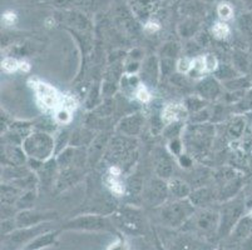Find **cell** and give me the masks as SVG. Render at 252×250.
Here are the masks:
<instances>
[{
  "mask_svg": "<svg viewBox=\"0 0 252 250\" xmlns=\"http://www.w3.org/2000/svg\"><path fill=\"white\" fill-rule=\"evenodd\" d=\"M212 33L217 39H224L230 34V28L224 23H216L212 28Z\"/></svg>",
  "mask_w": 252,
  "mask_h": 250,
  "instance_id": "obj_34",
  "label": "cell"
},
{
  "mask_svg": "<svg viewBox=\"0 0 252 250\" xmlns=\"http://www.w3.org/2000/svg\"><path fill=\"white\" fill-rule=\"evenodd\" d=\"M59 231H53V230H48L45 233L40 234L36 238H34L31 243L25 245L22 250H40L43 248L50 247V245L56 244L57 239H58Z\"/></svg>",
  "mask_w": 252,
  "mask_h": 250,
  "instance_id": "obj_17",
  "label": "cell"
},
{
  "mask_svg": "<svg viewBox=\"0 0 252 250\" xmlns=\"http://www.w3.org/2000/svg\"><path fill=\"white\" fill-rule=\"evenodd\" d=\"M57 213L48 210V212H39V210L25 209L22 210L15 215L14 220L17 228H29V226H36L44 224L47 222L56 219Z\"/></svg>",
  "mask_w": 252,
  "mask_h": 250,
  "instance_id": "obj_10",
  "label": "cell"
},
{
  "mask_svg": "<svg viewBox=\"0 0 252 250\" xmlns=\"http://www.w3.org/2000/svg\"><path fill=\"white\" fill-rule=\"evenodd\" d=\"M20 70H23V72H28L29 69H31V66H29L28 63H23V61H20Z\"/></svg>",
  "mask_w": 252,
  "mask_h": 250,
  "instance_id": "obj_47",
  "label": "cell"
},
{
  "mask_svg": "<svg viewBox=\"0 0 252 250\" xmlns=\"http://www.w3.org/2000/svg\"><path fill=\"white\" fill-rule=\"evenodd\" d=\"M197 91L202 99L212 100L221 95V85L215 78H208L198 84Z\"/></svg>",
  "mask_w": 252,
  "mask_h": 250,
  "instance_id": "obj_16",
  "label": "cell"
},
{
  "mask_svg": "<svg viewBox=\"0 0 252 250\" xmlns=\"http://www.w3.org/2000/svg\"><path fill=\"white\" fill-rule=\"evenodd\" d=\"M1 68L8 73H13V72H17L18 69L20 68V63L14 58H5L1 63Z\"/></svg>",
  "mask_w": 252,
  "mask_h": 250,
  "instance_id": "obj_35",
  "label": "cell"
},
{
  "mask_svg": "<svg viewBox=\"0 0 252 250\" xmlns=\"http://www.w3.org/2000/svg\"><path fill=\"white\" fill-rule=\"evenodd\" d=\"M23 149L32 159L45 162L56 151V141L45 132L32 133L23 140Z\"/></svg>",
  "mask_w": 252,
  "mask_h": 250,
  "instance_id": "obj_6",
  "label": "cell"
},
{
  "mask_svg": "<svg viewBox=\"0 0 252 250\" xmlns=\"http://www.w3.org/2000/svg\"><path fill=\"white\" fill-rule=\"evenodd\" d=\"M235 107L238 109L240 115L244 113H247V111H252V88L246 91L244 98L237 104H235Z\"/></svg>",
  "mask_w": 252,
  "mask_h": 250,
  "instance_id": "obj_29",
  "label": "cell"
},
{
  "mask_svg": "<svg viewBox=\"0 0 252 250\" xmlns=\"http://www.w3.org/2000/svg\"><path fill=\"white\" fill-rule=\"evenodd\" d=\"M156 173L163 180L173 175V164H172L171 159L167 157V154H163V157L158 159L157 165H156Z\"/></svg>",
  "mask_w": 252,
  "mask_h": 250,
  "instance_id": "obj_23",
  "label": "cell"
},
{
  "mask_svg": "<svg viewBox=\"0 0 252 250\" xmlns=\"http://www.w3.org/2000/svg\"><path fill=\"white\" fill-rule=\"evenodd\" d=\"M107 140H108V138L105 137L104 134H100L99 137L94 138V140L92 141L91 144V154L88 155L89 162L95 163L100 157H102L105 145H108Z\"/></svg>",
  "mask_w": 252,
  "mask_h": 250,
  "instance_id": "obj_21",
  "label": "cell"
},
{
  "mask_svg": "<svg viewBox=\"0 0 252 250\" xmlns=\"http://www.w3.org/2000/svg\"><path fill=\"white\" fill-rule=\"evenodd\" d=\"M114 110V103L112 102L111 99L105 100L104 104H100L99 107L95 109V114H97V116H108L111 115L112 111Z\"/></svg>",
  "mask_w": 252,
  "mask_h": 250,
  "instance_id": "obj_33",
  "label": "cell"
},
{
  "mask_svg": "<svg viewBox=\"0 0 252 250\" xmlns=\"http://www.w3.org/2000/svg\"><path fill=\"white\" fill-rule=\"evenodd\" d=\"M224 86L230 91H240V90H249L251 89V80L244 75H238L233 79L224 82Z\"/></svg>",
  "mask_w": 252,
  "mask_h": 250,
  "instance_id": "obj_25",
  "label": "cell"
},
{
  "mask_svg": "<svg viewBox=\"0 0 252 250\" xmlns=\"http://www.w3.org/2000/svg\"><path fill=\"white\" fill-rule=\"evenodd\" d=\"M180 164L182 165L183 168H191L192 167V164H193V163H192V159H191V157H189V155H181V158H180Z\"/></svg>",
  "mask_w": 252,
  "mask_h": 250,
  "instance_id": "obj_45",
  "label": "cell"
},
{
  "mask_svg": "<svg viewBox=\"0 0 252 250\" xmlns=\"http://www.w3.org/2000/svg\"><path fill=\"white\" fill-rule=\"evenodd\" d=\"M214 250H223V249H222V248H216V249H214Z\"/></svg>",
  "mask_w": 252,
  "mask_h": 250,
  "instance_id": "obj_48",
  "label": "cell"
},
{
  "mask_svg": "<svg viewBox=\"0 0 252 250\" xmlns=\"http://www.w3.org/2000/svg\"><path fill=\"white\" fill-rule=\"evenodd\" d=\"M183 149V145L182 143H181L180 139H177V138H172L171 141H169V150H171V153L173 155H182L181 154V151H182Z\"/></svg>",
  "mask_w": 252,
  "mask_h": 250,
  "instance_id": "obj_39",
  "label": "cell"
},
{
  "mask_svg": "<svg viewBox=\"0 0 252 250\" xmlns=\"http://www.w3.org/2000/svg\"><path fill=\"white\" fill-rule=\"evenodd\" d=\"M64 229L68 230H84V231H111L114 229V224L109 218L103 215L88 214L79 215L69 220Z\"/></svg>",
  "mask_w": 252,
  "mask_h": 250,
  "instance_id": "obj_9",
  "label": "cell"
},
{
  "mask_svg": "<svg viewBox=\"0 0 252 250\" xmlns=\"http://www.w3.org/2000/svg\"><path fill=\"white\" fill-rule=\"evenodd\" d=\"M207 72L206 70V64H205V58L203 56H196V58L192 60L191 69H189V75L191 78H200L202 77L203 73Z\"/></svg>",
  "mask_w": 252,
  "mask_h": 250,
  "instance_id": "obj_28",
  "label": "cell"
},
{
  "mask_svg": "<svg viewBox=\"0 0 252 250\" xmlns=\"http://www.w3.org/2000/svg\"><path fill=\"white\" fill-rule=\"evenodd\" d=\"M187 115V109L185 105L181 104H168L164 107L162 111V120L164 124H172L176 121H180Z\"/></svg>",
  "mask_w": 252,
  "mask_h": 250,
  "instance_id": "obj_18",
  "label": "cell"
},
{
  "mask_svg": "<svg viewBox=\"0 0 252 250\" xmlns=\"http://www.w3.org/2000/svg\"><path fill=\"white\" fill-rule=\"evenodd\" d=\"M220 213L210 208L196 210L194 214L187 220L181 230L191 233L212 243L215 238H219Z\"/></svg>",
  "mask_w": 252,
  "mask_h": 250,
  "instance_id": "obj_1",
  "label": "cell"
},
{
  "mask_svg": "<svg viewBox=\"0 0 252 250\" xmlns=\"http://www.w3.org/2000/svg\"><path fill=\"white\" fill-rule=\"evenodd\" d=\"M108 185L114 194H118L119 195V194H123V193H125V185H123L122 180L119 179V176H114L109 174Z\"/></svg>",
  "mask_w": 252,
  "mask_h": 250,
  "instance_id": "obj_31",
  "label": "cell"
},
{
  "mask_svg": "<svg viewBox=\"0 0 252 250\" xmlns=\"http://www.w3.org/2000/svg\"><path fill=\"white\" fill-rule=\"evenodd\" d=\"M219 14H220V17H221L223 20H228L232 18L233 10L228 4H221V5L219 6Z\"/></svg>",
  "mask_w": 252,
  "mask_h": 250,
  "instance_id": "obj_40",
  "label": "cell"
},
{
  "mask_svg": "<svg viewBox=\"0 0 252 250\" xmlns=\"http://www.w3.org/2000/svg\"><path fill=\"white\" fill-rule=\"evenodd\" d=\"M127 187L129 189L130 194H139L143 190V182L138 176H130L127 183Z\"/></svg>",
  "mask_w": 252,
  "mask_h": 250,
  "instance_id": "obj_32",
  "label": "cell"
},
{
  "mask_svg": "<svg viewBox=\"0 0 252 250\" xmlns=\"http://www.w3.org/2000/svg\"><path fill=\"white\" fill-rule=\"evenodd\" d=\"M189 199L196 208L205 209L216 200L217 194H215L214 190L210 189V188H198L191 193Z\"/></svg>",
  "mask_w": 252,
  "mask_h": 250,
  "instance_id": "obj_15",
  "label": "cell"
},
{
  "mask_svg": "<svg viewBox=\"0 0 252 250\" xmlns=\"http://www.w3.org/2000/svg\"><path fill=\"white\" fill-rule=\"evenodd\" d=\"M144 118L142 116V114H132V115L126 116L119 121L117 130H118L119 134L133 138L141 133Z\"/></svg>",
  "mask_w": 252,
  "mask_h": 250,
  "instance_id": "obj_13",
  "label": "cell"
},
{
  "mask_svg": "<svg viewBox=\"0 0 252 250\" xmlns=\"http://www.w3.org/2000/svg\"><path fill=\"white\" fill-rule=\"evenodd\" d=\"M191 65H192V60L189 58H183V59H180L177 63V69L178 72L181 73H187L189 74V69H191Z\"/></svg>",
  "mask_w": 252,
  "mask_h": 250,
  "instance_id": "obj_42",
  "label": "cell"
},
{
  "mask_svg": "<svg viewBox=\"0 0 252 250\" xmlns=\"http://www.w3.org/2000/svg\"><path fill=\"white\" fill-rule=\"evenodd\" d=\"M196 212V206L189 199H176L172 203L163 204L158 210V219L167 229H181Z\"/></svg>",
  "mask_w": 252,
  "mask_h": 250,
  "instance_id": "obj_2",
  "label": "cell"
},
{
  "mask_svg": "<svg viewBox=\"0 0 252 250\" xmlns=\"http://www.w3.org/2000/svg\"><path fill=\"white\" fill-rule=\"evenodd\" d=\"M233 59H235V66L241 70V72H246V69L249 68V61H247V58L245 56V54H236L233 55Z\"/></svg>",
  "mask_w": 252,
  "mask_h": 250,
  "instance_id": "obj_38",
  "label": "cell"
},
{
  "mask_svg": "<svg viewBox=\"0 0 252 250\" xmlns=\"http://www.w3.org/2000/svg\"><path fill=\"white\" fill-rule=\"evenodd\" d=\"M142 73L144 74V79H148L152 82L153 77L157 79V74H158V63L157 59L151 56L148 58L147 60L144 61L143 66H142Z\"/></svg>",
  "mask_w": 252,
  "mask_h": 250,
  "instance_id": "obj_27",
  "label": "cell"
},
{
  "mask_svg": "<svg viewBox=\"0 0 252 250\" xmlns=\"http://www.w3.org/2000/svg\"><path fill=\"white\" fill-rule=\"evenodd\" d=\"M169 188V194L173 195L175 199H189L191 195V188L186 182H183L182 179L173 178L169 180L168 183Z\"/></svg>",
  "mask_w": 252,
  "mask_h": 250,
  "instance_id": "obj_19",
  "label": "cell"
},
{
  "mask_svg": "<svg viewBox=\"0 0 252 250\" xmlns=\"http://www.w3.org/2000/svg\"><path fill=\"white\" fill-rule=\"evenodd\" d=\"M203 58H205L206 70H207V72H214V70H217V68H219L220 64L215 55L207 54V55H205Z\"/></svg>",
  "mask_w": 252,
  "mask_h": 250,
  "instance_id": "obj_37",
  "label": "cell"
},
{
  "mask_svg": "<svg viewBox=\"0 0 252 250\" xmlns=\"http://www.w3.org/2000/svg\"><path fill=\"white\" fill-rule=\"evenodd\" d=\"M136 96L138 98V100H141L142 103H147L151 100L150 91H148L147 86H144L143 84H142V85L138 88V90H137V93H136Z\"/></svg>",
  "mask_w": 252,
  "mask_h": 250,
  "instance_id": "obj_41",
  "label": "cell"
},
{
  "mask_svg": "<svg viewBox=\"0 0 252 250\" xmlns=\"http://www.w3.org/2000/svg\"><path fill=\"white\" fill-rule=\"evenodd\" d=\"M141 78L137 74H126L123 75L121 84H122V89L126 93H137L138 88L141 86Z\"/></svg>",
  "mask_w": 252,
  "mask_h": 250,
  "instance_id": "obj_26",
  "label": "cell"
},
{
  "mask_svg": "<svg viewBox=\"0 0 252 250\" xmlns=\"http://www.w3.org/2000/svg\"><path fill=\"white\" fill-rule=\"evenodd\" d=\"M20 194V189L15 185H3L1 187V201L3 205H13L17 204L19 198L22 195Z\"/></svg>",
  "mask_w": 252,
  "mask_h": 250,
  "instance_id": "obj_22",
  "label": "cell"
},
{
  "mask_svg": "<svg viewBox=\"0 0 252 250\" xmlns=\"http://www.w3.org/2000/svg\"><path fill=\"white\" fill-rule=\"evenodd\" d=\"M108 250H128V244L126 243L125 239L119 238L117 242H114L113 244L108 248Z\"/></svg>",
  "mask_w": 252,
  "mask_h": 250,
  "instance_id": "obj_44",
  "label": "cell"
},
{
  "mask_svg": "<svg viewBox=\"0 0 252 250\" xmlns=\"http://www.w3.org/2000/svg\"><path fill=\"white\" fill-rule=\"evenodd\" d=\"M245 129H246V120L244 116L238 114V115L233 116L228 123L227 133L232 139H240L245 134Z\"/></svg>",
  "mask_w": 252,
  "mask_h": 250,
  "instance_id": "obj_20",
  "label": "cell"
},
{
  "mask_svg": "<svg viewBox=\"0 0 252 250\" xmlns=\"http://www.w3.org/2000/svg\"><path fill=\"white\" fill-rule=\"evenodd\" d=\"M245 208H246V214L252 218V194L245 199Z\"/></svg>",
  "mask_w": 252,
  "mask_h": 250,
  "instance_id": "obj_46",
  "label": "cell"
},
{
  "mask_svg": "<svg viewBox=\"0 0 252 250\" xmlns=\"http://www.w3.org/2000/svg\"><path fill=\"white\" fill-rule=\"evenodd\" d=\"M114 226L119 228L123 233L138 237L144 233L146 222L141 210L134 206H122L112 215Z\"/></svg>",
  "mask_w": 252,
  "mask_h": 250,
  "instance_id": "obj_5",
  "label": "cell"
},
{
  "mask_svg": "<svg viewBox=\"0 0 252 250\" xmlns=\"http://www.w3.org/2000/svg\"><path fill=\"white\" fill-rule=\"evenodd\" d=\"M56 119L58 123L61 124H68L72 120V115H70V110L67 108H61V109L57 111Z\"/></svg>",
  "mask_w": 252,
  "mask_h": 250,
  "instance_id": "obj_36",
  "label": "cell"
},
{
  "mask_svg": "<svg viewBox=\"0 0 252 250\" xmlns=\"http://www.w3.org/2000/svg\"><path fill=\"white\" fill-rule=\"evenodd\" d=\"M159 249H161V250H164V249H163V248H162V245H161V247H159Z\"/></svg>",
  "mask_w": 252,
  "mask_h": 250,
  "instance_id": "obj_49",
  "label": "cell"
},
{
  "mask_svg": "<svg viewBox=\"0 0 252 250\" xmlns=\"http://www.w3.org/2000/svg\"><path fill=\"white\" fill-rule=\"evenodd\" d=\"M94 140V135L91 130L82 129L75 132L74 134L70 135V144L72 146H83L92 144V141Z\"/></svg>",
  "mask_w": 252,
  "mask_h": 250,
  "instance_id": "obj_24",
  "label": "cell"
},
{
  "mask_svg": "<svg viewBox=\"0 0 252 250\" xmlns=\"http://www.w3.org/2000/svg\"><path fill=\"white\" fill-rule=\"evenodd\" d=\"M246 214L245 208V199H231L226 201L220 213V228L219 238L231 235L238 222Z\"/></svg>",
  "mask_w": 252,
  "mask_h": 250,
  "instance_id": "obj_8",
  "label": "cell"
},
{
  "mask_svg": "<svg viewBox=\"0 0 252 250\" xmlns=\"http://www.w3.org/2000/svg\"><path fill=\"white\" fill-rule=\"evenodd\" d=\"M129 138L122 134L113 138L108 143L105 151V159H108L112 164L119 167L121 169L123 165L130 167L133 163V157H137V143Z\"/></svg>",
  "mask_w": 252,
  "mask_h": 250,
  "instance_id": "obj_4",
  "label": "cell"
},
{
  "mask_svg": "<svg viewBox=\"0 0 252 250\" xmlns=\"http://www.w3.org/2000/svg\"><path fill=\"white\" fill-rule=\"evenodd\" d=\"M162 248L164 250H214L212 243L187 231H167L161 235Z\"/></svg>",
  "mask_w": 252,
  "mask_h": 250,
  "instance_id": "obj_3",
  "label": "cell"
},
{
  "mask_svg": "<svg viewBox=\"0 0 252 250\" xmlns=\"http://www.w3.org/2000/svg\"><path fill=\"white\" fill-rule=\"evenodd\" d=\"M186 145L193 154L203 155L214 141L215 129L208 124H193L185 132Z\"/></svg>",
  "mask_w": 252,
  "mask_h": 250,
  "instance_id": "obj_7",
  "label": "cell"
},
{
  "mask_svg": "<svg viewBox=\"0 0 252 250\" xmlns=\"http://www.w3.org/2000/svg\"><path fill=\"white\" fill-rule=\"evenodd\" d=\"M34 89L36 91L39 100L44 107L47 108H56L57 105L61 104V98H59L58 93L52 85L47 84V83L38 82L34 84Z\"/></svg>",
  "mask_w": 252,
  "mask_h": 250,
  "instance_id": "obj_14",
  "label": "cell"
},
{
  "mask_svg": "<svg viewBox=\"0 0 252 250\" xmlns=\"http://www.w3.org/2000/svg\"><path fill=\"white\" fill-rule=\"evenodd\" d=\"M168 195V184L161 178L151 180V183L147 185L143 193L144 200L151 206H162L163 204H166Z\"/></svg>",
  "mask_w": 252,
  "mask_h": 250,
  "instance_id": "obj_11",
  "label": "cell"
},
{
  "mask_svg": "<svg viewBox=\"0 0 252 250\" xmlns=\"http://www.w3.org/2000/svg\"><path fill=\"white\" fill-rule=\"evenodd\" d=\"M48 230H49V228L47 226V223L40 224V225L36 226H29V228H17L13 233H10L8 235V242L9 244L13 245L14 248H23V245L25 247L34 238H36L38 235H40V234L45 233Z\"/></svg>",
  "mask_w": 252,
  "mask_h": 250,
  "instance_id": "obj_12",
  "label": "cell"
},
{
  "mask_svg": "<svg viewBox=\"0 0 252 250\" xmlns=\"http://www.w3.org/2000/svg\"><path fill=\"white\" fill-rule=\"evenodd\" d=\"M173 65H175V63H173V59H172V58H164L163 60H162V65H161V69H162V73H163V75L171 74L172 70H173Z\"/></svg>",
  "mask_w": 252,
  "mask_h": 250,
  "instance_id": "obj_43",
  "label": "cell"
},
{
  "mask_svg": "<svg viewBox=\"0 0 252 250\" xmlns=\"http://www.w3.org/2000/svg\"><path fill=\"white\" fill-rule=\"evenodd\" d=\"M206 100L202 99L200 95L198 96H191L189 99L186 100V109L192 111V113H196V111H200V110L205 109Z\"/></svg>",
  "mask_w": 252,
  "mask_h": 250,
  "instance_id": "obj_30",
  "label": "cell"
}]
</instances>
